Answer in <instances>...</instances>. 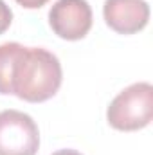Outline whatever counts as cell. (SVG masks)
<instances>
[{
	"instance_id": "8",
	"label": "cell",
	"mask_w": 153,
	"mask_h": 155,
	"mask_svg": "<svg viewBox=\"0 0 153 155\" xmlns=\"http://www.w3.org/2000/svg\"><path fill=\"white\" fill-rule=\"evenodd\" d=\"M16 4H20L25 9H40L41 5H45L49 0H15Z\"/></svg>"
},
{
	"instance_id": "1",
	"label": "cell",
	"mask_w": 153,
	"mask_h": 155,
	"mask_svg": "<svg viewBox=\"0 0 153 155\" xmlns=\"http://www.w3.org/2000/svg\"><path fill=\"white\" fill-rule=\"evenodd\" d=\"M61 81L63 71L56 54L41 47H25L13 69V96L43 103L56 96Z\"/></svg>"
},
{
	"instance_id": "9",
	"label": "cell",
	"mask_w": 153,
	"mask_h": 155,
	"mask_svg": "<svg viewBox=\"0 0 153 155\" xmlns=\"http://www.w3.org/2000/svg\"><path fill=\"white\" fill-rule=\"evenodd\" d=\"M52 155H83V153H79L77 150H70V148H65V150H58V152H54Z\"/></svg>"
},
{
	"instance_id": "2",
	"label": "cell",
	"mask_w": 153,
	"mask_h": 155,
	"mask_svg": "<svg viewBox=\"0 0 153 155\" xmlns=\"http://www.w3.org/2000/svg\"><path fill=\"white\" fill-rule=\"evenodd\" d=\"M153 117V87L148 81H139L126 87L112 99L106 121L121 132L142 130L151 123Z\"/></svg>"
},
{
	"instance_id": "4",
	"label": "cell",
	"mask_w": 153,
	"mask_h": 155,
	"mask_svg": "<svg viewBox=\"0 0 153 155\" xmlns=\"http://www.w3.org/2000/svg\"><path fill=\"white\" fill-rule=\"evenodd\" d=\"M49 25L63 40H83L92 29V7L86 0H58L49 11Z\"/></svg>"
},
{
	"instance_id": "7",
	"label": "cell",
	"mask_w": 153,
	"mask_h": 155,
	"mask_svg": "<svg viewBox=\"0 0 153 155\" xmlns=\"http://www.w3.org/2000/svg\"><path fill=\"white\" fill-rule=\"evenodd\" d=\"M11 22H13V11L4 0H0V35L9 29Z\"/></svg>"
},
{
	"instance_id": "3",
	"label": "cell",
	"mask_w": 153,
	"mask_h": 155,
	"mask_svg": "<svg viewBox=\"0 0 153 155\" xmlns=\"http://www.w3.org/2000/svg\"><path fill=\"white\" fill-rule=\"evenodd\" d=\"M40 130L34 119L20 110L0 112V155H36Z\"/></svg>"
},
{
	"instance_id": "5",
	"label": "cell",
	"mask_w": 153,
	"mask_h": 155,
	"mask_svg": "<svg viewBox=\"0 0 153 155\" xmlns=\"http://www.w3.org/2000/svg\"><path fill=\"white\" fill-rule=\"evenodd\" d=\"M106 25L119 35H135L148 25L150 5L146 0H105Z\"/></svg>"
},
{
	"instance_id": "6",
	"label": "cell",
	"mask_w": 153,
	"mask_h": 155,
	"mask_svg": "<svg viewBox=\"0 0 153 155\" xmlns=\"http://www.w3.org/2000/svg\"><path fill=\"white\" fill-rule=\"evenodd\" d=\"M25 47L18 41H5L0 45V94H13V69Z\"/></svg>"
}]
</instances>
